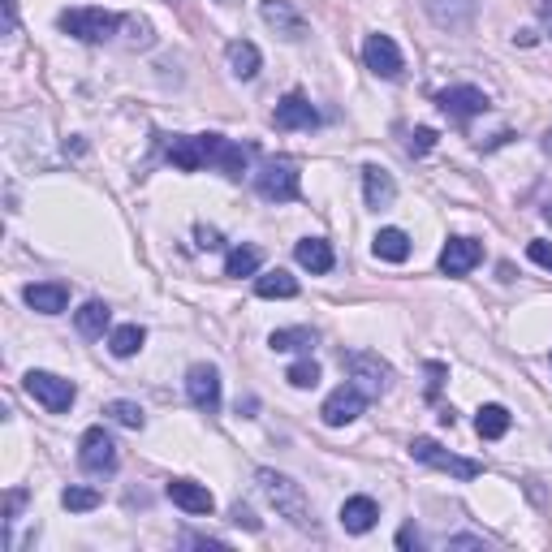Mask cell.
I'll return each instance as SVG.
<instances>
[{
	"instance_id": "obj_30",
	"label": "cell",
	"mask_w": 552,
	"mask_h": 552,
	"mask_svg": "<svg viewBox=\"0 0 552 552\" xmlns=\"http://www.w3.org/2000/svg\"><path fill=\"white\" fill-rule=\"evenodd\" d=\"M509 423H514V419H509V410H505V406H483V410H479V419H475V427H479V436H483V440H501V436L509 432Z\"/></svg>"
},
{
	"instance_id": "obj_12",
	"label": "cell",
	"mask_w": 552,
	"mask_h": 552,
	"mask_svg": "<svg viewBox=\"0 0 552 552\" xmlns=\"http://www.w3.org/2000/svg\"><path fill=\"white\" fill-rule=\"evenodd\" d=\"M186 393H190V402H195L199 410L216 414L220 410V371L212 363H195L186 371Z\"/></svg>"
},
{
	"instance_id": "obj_33",
	"label": "cell",
	"mask_w": 552,
	"mask_h": 552,
	"mask_svg": "<svg viewBox=\"0 0 552 552\" xmlns=\"http://www.w3.org/2000/svg\"><path fill=\"white\" fill-rule=\"evenodd\" d=\"M61 505L74 509V514H87V509L100 505V492H95V488H65L61 492Z\"/></svg>"
},
{
	"instance_id": "obj_34",
	"label": "cell",
	"mask_w": 552,
	"mask_h": 552,
	"mask_svg": "<svg viewBox=\"0 0 552 552\" xmlns=\"http://www.w3.org/2000/svg\"><path fill=\"white\" fill-rule=\"evenodd\" d=\"M432 147H436V130H427V126H419V130L406 138V151H410V156H427Z\"/></svg>"
},
{
	"instance_id": "obj_19",
	"label": "cell",
	"mask_w": 552,
	"mask_h": 552,
	"mask_svg": "<svg viewBox=\"0 0 552 552\" xmlns=\"http://www.w3.org/2000/svg\"><path fill=\"white\" fill-rule=\"evenodd\" d=\"M259 13H264V22L272 26L276 35L302 39V18H298V9L289 5V0H264V5H259Z\"/></svg>"
},
{
	"instance_id": "obj_23",
	"label": "cell",
	"mask_w": 552,
	"mask_h": 552,
	"mask_svg": "<svg viewBox=\"0 0 552 552\" xmlns=\"http://www.w3.org/2000/svg\"><path fill=\"white\" fill-rule=\"evenodd\" d=\"M371 251H376V259H384V264H406V259H410V238L402 229H380L376 242H371Z\"/></svg>"
},
{
	"instance_id": "obj_36",
	"label": "cell",
	"mask_w": 552,
	"mask_h": 552,
	"mask_svg": "<svg viewBox=\"0 0 552 552\" xmlns=\"http://www.w3.org/2000/svg\"><path fill=\"white\" fill-rule=\"evenodd\" d=\"M527 255H531L540 268H548V272H552V246H548V242H531V246H527Z\"/></svg>"
},
{
	"instance_id": "obj_43",
	"label": "cell",
	"mask_w": 552,
	"mask_h": 552,
	"mask_svg": "<svg viewBox=\"0 0 552 552\" xmlns=\"http://www.w3.org/2000/svg\"><path fill=\"white\" fill-rule=\"evenodd\" d=\"M544 220H548V225H552V199L544 203Z\"/></svg>"
},
{
	"instance_id": "obj_21",
	"label": "cell",
	"mask_w": 552,
	"mask_h": 552,
	"mask_svg": "<svg viewBox=\"0 0 552 552\" xmlns=\"http://www.w3.org/2000/svg\"><path fill=\"white\" fill-rule=\"evenodd\" d=\"M294 259L307 272H315V276H324V272H333V264H337V255H333V246H328L324 238H302L298 246H294Z\"/></svg>"
},
{
	"instance_id": "obj_39",
	"label": "cell",
	"mask_w": 552,
	"mask_h": 552,
	"mask_svg": "<svg viewBox=\"0 0 552 552\" xmlns=\"http://www.w3.org/2000/svg\"><path fill=\"white\" fill-rule=\"evenodd\" d=\"M199 246H203V251H216V246H220V233H216V229H199Z\"/></svg>"
},
{
	"instance_id": "obj_42",
	"label": "cell",
	"mask_w": 552,
	"mask_h": 552,
	"mask_svg": "<svg viewBox=\"0 0 552 552\" xmlns=\"http://www.w3.org/2000/svg\"><path fill=\"white\" fill-rule=\"evenodd\" d=\"M540 18H544V26L552 31V0H540Z\"/></svg>"
},
{
	"instance_id": "obj_3",
	"label": "cell",
	"mask_w": 552,
	"mask_h": 552,
	"mask_svg": "<svg viewBox=\"0 0 552 552\" xmlns=\"http://www.w3.org/2000/svg\"><path fill=\"white\" fill-rule=\"evenodd\" d=\"M57 22H61L65 35L82 39V44H104V39L121 26V18H117V13H108V9H65Z\"/></svg>"
},
{
	"instance_id": "obj_27",
	"label": "cell",
	"mask_w": 552,
	"mask_h": 552,
	"mask_svg": "<svg viewBox=\"0 0 552 552\" xmlns=\"http://www.w3.org/2000/svg\"><path fill=\"white\" fill-rule=\"evenodd\" d=\"M74 324H78L82 337H104V328L113 324V311H108L104 302H87V307L74 315Z\"/></svg>"
},
{
	"instance_id": "obj_8",
	"label": "cell",
	"mask_w": 552,
	"mask_h": 552,
	"mask_svg": "<svg viewBox=\"0 0 552 552\" xmlns=\"http://www.w3.org/2000/svg\"><path fill=\"white\" fill-rule=\"evenodd\" d=\"M78 462L87 475H113L117 471V445L104 427H87L82 432V445H78Z\"/></svg>"
},
{
	"instance_id": "obj_28",
	"label": "cell",
	"mask_w": 552,
	"mask_h": 552,
	"mask_svg": "<svg viewBox=\"0 0 552 552\" xmlns=\"http://www.w3.org/2000/svg\"><path fill=\"white\" fill-rule=\"evenodd\" d=\"M259 264H264V251L259 246H233L225 259V276H255Z\"/></svg>"
},
{
	"instance_id": "obj_24",
	"label": "cell",
	"mask_w": 552,
	"mask_h": 552,
	"mask_svg": "<svg viewBox=\"0 0 552 552\" xmlns=\"http://www.w3.org/2000/svg\"><path fill=\"white\" fill-rule=\"evenodd\" d=\"M259 65H264V57H259V48L251 44V39H233L229 44V69L238 74L242 82H251L259 74Z\"/></svg>"
},
{
	"instance_id": "obj_2",
	"label": "cell",
	"mask_w": 552,
	"mask_h": 552,
	"mask_svg": "<svg viewBox=\"0 0 552 552\" xmlns=\"http://www.w3.org/2000/svg\"><path fill=\"white\" fill-rule=\"evenodd\" d=\"M199 147H203V169L212 164V169H220L225 177H238L246 173V164H251L255 156V147H246V143H229L225 134H199Z\"/></svg>"
},
{
	"instance_id": "obj_5",
	"label": "cell",
	"mask_w": 552,
	"mask_h": 552,
	"mask_svg": "<svg viewBox=\"0 0 552 552\" xmlns=\"http://www.w3.org/2000/svg\"><path fill=\"white\" fill-rule=\"evenodd\" d=\"M298 164L294 160H268L264 169L255 173V190L259 199L268 203H294L298 199Z\"/></svg>"
},
{
	"instance_id": "obj_29",
	"label": "cell",
	"mask_w": 552,
	"mask_h": 552,
	"mask_svg": "<svg viewBox=\"0 0 552 552\" xmlns=\"http://www.w3.org/2000/svg\"><path fill=\"white\" fill-rule=\"evenodd\" d=\"M143 341H147L143 324H121V328H113V337H108V350L117 358H130V354L143 350Z\"/></svg>"
},
{
	"instance_id": "obj_44",
	"label": "cell",
	"mask_w": 552,
	"mask_h": 552,
	"mask_svg": "<svg viewBox=\"0 0 552 552\" xmlns=\"http://www.w3.org/2000/svg\"><path fill=\"white\" fill-rule=\"evenodd\" d=\"M544 147H548V151H552V130H548V138H544Z\"/></svg>"
},
{
	"instance_id": "obj_25",
	"label": "cell",
	"mask_w": 552,
	"mask_h": 552,
	"mask_svg": "<svg viewBox=\"0 0 552 552\" xmlns=\"http://www.w3.org/2000/svg\"><path fill=\"white\" fill-rule=\"evenodd\" d=\"M268 345L276 354H311L315 333L311 328H276V333L268 337Z\"/></svg>"
},
{
	"instance_id": "obj_14",
	"label": "cell",
	"mask_w": 552,
	"mask_h": 552,
	"mask_svg": "<svg viewBox=\"0 0 552 552\" xmlns=\"http://www.w3.org/2000/svg\"><path fill=\"white\" fill-rule=\"evenodd\" d=\"M483 259V246L475 238H449V246L440 251V272L445 276H466Z\"/></svg>"
},
{
	"instance_id": "obj_13",
	"label": "cell",
	"mask_w": 552,
	"mask_h": 552,
	"mask_svg": "<svg viewBox=\"0 0 552 552\" xmlns=\"http://www.w3.org/2000/svg\"><path fill=\"white\" fill-rule=\"evenodd\" d=\"M272 126L276 130H315L320 126V113L311 108L307 95H298V91H289L281 104H276V113H272Z\"/></svg>"
},
{
	"instance_id": "obj_40",
	"label": "cell",
	"mask_w": 552,
	"mask_h": 552,
	"mask_svg": "<svg viewBox=\"0 0 552 552\" xmlns=\"http://www.w3.org/2000/svg\"><path fill=\"white\" fill-rule=\"evenodd\" d=\"M449 548H483V540H479V535H453Z\"/></svg>"
},
{
	"instance_id": "obj_16",
	"label": "cell",
	"mask_w": 552,
	"mask_h": 552,
	"mask_svg": "<svg viewBox=\"0 0 552 552\" xmlns=\"http://www.w3.org/2000/svg\"><path fill=\"white\" fill-rule=\"evenodd\" d=\"M164 492H169V501L177 509H186V514H212V505H216L212 492H207L203 483H195V479H173Z\"/></svg>"
},
{
	"instance_id": "obj_11",
	"label": "cell",
	"mask_w": 552,
	"mask_h": 552,
	"mask_svg": "<svg viewBox=\"0 0 552 552\" xmlns=\"http://www.w3.org/2000/svg\"><path fill=\"white\" fill-rule=\"evenodd\" d=\"M363 61L367 69L376 78H402V48L393 44L389 35H367V44H363Z\"/></svg>"
},
{
	"instance_id": "obj_20",
	"label": "cell",
	"mask_w": 552,
	"mask_h": 552,
	"mask_svg": "<svg viewBox=\"0 0 552 552\" xmlns=\"http://www.w3.org/2000/svg\"><path fill=\"white\" fill-rule=\"evenodd\" d=\"M427 13H432L436 26H449V31H458V26H466L475 18V5L479 0H423Z\"/></svg>"
},
{
	"instance_id": "obj_17",
	"label": "cell",
	"mask_w": 552,
	"mask_h": 552,
	"mask_svg": "<svg viewBox=\"0 0 552 552\" xmlns=\"http://www.w3.org/2000/svg\"><path fill=\"white\" fill-rule=\"evenodd\" d=\"M363 199H367V207H376V212L393 207V199H397L393 173H384L380 164H367V169H363Z\"/></svg>"
},
{
	"instance_id": "obj_4",
	"label": "cell",
	"mask_w": 552,
	"mask_h": 552,
	"mask_svg": "<svg viewBox=\"0 0 552 552\" xmlns=\"http://www.w3.org/2000/svg\"><path fill=\"white\" fill-rule=\"evenodd\" d=\"M410 458L414 462H423V466H436V471H445L453 479H475L483 466L471 462V458H458V453H449L445 445H436L432 436H414L410 440Z\"/></svg>"
},
{
	"instance_id": "obj_32",
	"label": "cell",
	"mask_w": 552,
	"mask_h": 552,
	"mask_svg": "<svg viewBox=\"0 0 552 552\" xmlns=\"http://www.w3.org/2000/svg\"><path fill=\"white\" fill-rule=\"evenodd\" d=\"M104 414H108V419H113V423L130 427V432H138V427L147 423V414H143V406H138V402H108V406H104Z\"/></svg>"
},
{
	"instance_id": "obj_35",
	"label": "cell",
	"mask_w": 552,
	"mask_h": 552,
	"mask_svg": "<svg viewBox=\"0 0 552 552\" xmlns=\"http://www.w3.org/2000/svg\"><path fill=\"white\" fill-rule=\"evenodd\" d=\"M22 505H26V492H22V488H13V492L5 496V527H9L13 518H18V509H22Z\"/></svg>"
},
{
	"instance_id": "obj_1",
	"label": "cell",
	"mask_w": 552,
	"mask_h": 552,
	"mask_svg": "<svg viewBox=\"0 0 552 552\" xmlns=\"http://www.w3.org/2000/svg\"><path fill=\"white\" fill-rule=\"evenodd\" d=\"M259 488H264V496L276 505V514L289 518L298 531H311L315 535V518H311V501L307 492H302V483H294L289 475H276V471H259Z\"/></svg>"
},
{
	"instance_id": "obj_38",
	"label": "cell",
	"mask_w": 552,
	"mask_h": 552,
	"mask_svg": "<svg viewBox=\"0 0 552 552\" xmlns=\"http://www.w3.org/2000/svg\"><path fill=\"white\" fill-rule=\"evenodd\" d=\"M397 548H419V531H414L410 522H406L402 531H397Z\"/></svg>"
},
{
	"instance_id": "obj_7",
	"label": "cell",
	"mask_w": 552,
	"mask_h": 552,
	"mask_svg": "<svg viewBox=\"0 0 552 552\" xmlns=\"http://www.w3.org/2000/svg\"><path fill=\"white\" fill-rule=\"evenodd\" d=\"M26 393H31L48 414H65L78 397L74 380H61V376H52V371H26Z\"/></svg>"
},
{
	"instance_id": "obj_41",
	"label": "cell",
	"mask_w": 552,
	"mask_h": 552,
	"mask_svg": "<svg viewBox=\"0 0 552 552\" xmlns=\"http://www.w3.org/2000/svg\"><path fill=\"white\" fill-rule=\"evenodd\" d=\"M5 26H9V31L18 26V5H13V0H5Z\"/></svg>"
},
{
	"instance_id": "obj_31",
	"label": "cell",
	"mask_w": 552,
	"mask_h": 552,
	"mask_svg": "<svg viewBox=\"0 0 552 552\" xmlns=\"http://www.w3.org/2000/svg\"><path fill=\"white\" fill-rule=\"evenodd\" d=\"M285 380L294 384V389H315V384H320V363H315L311 354H302L298 363L285 371Z\"/></svg>"
},
{
	"instance_id": "obj_9",
	"label": "cell",
	"mask_w": 552,
	"mask_h": 552,
	"mask_svg": "<svg viewBox=\"0 0 552 552\" xmlns=\"http://www.w3.org/2000/svg\"><path fill=\"white\" fill-rule=\"evenodd\" d=\"M363 410H367V393L358 389V384L345 380L341 389L328 393V402H324L320 414H324V423H328V427H345V423H354Z\"/></svg>"
},
{
	"instance_id": "obj_37",
	"label": "cell",
	"mask_w": 552,
	"mask_h": 552,
	"mask_svg": "<svg viewBox=\"0 0 552 552\" xmlns=\"http://www.w3.org/2000/svg\"><path fill=\"white\" fill-rule=\"evenodd\" d=\"M233 522H238V527H246V531H259V518L246 505H233Z\"/></svg>"
},
{
	"instance_id": "obj_26",
	"label": "cell",
	"mask_w": 552,
	"mask_h": 552,
	"mask_svg": "<svg viewBox=\"0 0 552 552\" xmlns=\"http://www.w3.org/2000/svg\"><path fill=\"white\" fill-rule=\"evenodd\" d=\"M255 294H259V298H294V294H298V281H294L289 272L272 268V272H264V276H255Z\"/></svg>"
},
{
	"instance_id": "obj_10",
	"label": "cell",
	"mask_w": 552,
	"mask_h": 552,
	"mask_svg": "<svg viewBox=\"0 0 552 552\" xmlns=\"http://www.w3.org/2000/svg\"><path fill=\"white\" fill-rule=\"evenodd\" d=\"M436 108L445 117H453V121H471V117H479L483 108H488V95H483L479 87H466V82H462V87H445V91H440L436 95Z\"/></svg>"
},
{
	"instance_id": "obj_6",
	"label": "cell",
	"mask_w": 552,
	"mask_h": 552,
	"mask_svg": "<svg viewBox=\"0 0 552 552\" xmlns=\"http://www.w3.org/2000/svg\"><path fill=\"white\" fill-rule=\"evenodd\" d=\"M345 371H350V384H358L367 397L389 393V384H393V367L380 354H367V350L345 354Z\"/></svg>"
},
{
	"instance_id": "obj_22",
	"label": "cell",
	"mask_w": 552,
	"mask_h": 552,
	"mask_svg": "<svg viewBox=\"0 0 552 552\" xmlns=\"http://www.w3.org/2000/svg\"><path fill=\"white\" fill-rule=\"evenodd\" d=\"M169 160L177 164L182 173H199L203 169V147H199V134H177V138H169Z\"/></svg>"
},
{
	"instance_id": "obj_18",
	"label": "cell",
	"mask_w": 552,
	"mask_h": 552,
	"mask_svg": "<svg viewBox=\"0 0 552 552\" xmlns=\"http://www.w3.org/2000/svg\"><path fill=\"white\" fill-rule=\"evenodd\" d=\"M376 522H380V505L371 501V496H350V501L341 505V527L350 535H367Z\"/></svg>"
},
{
	"instance_id": "obj_15",
	"label": "cell",
	"mask_w": 552,
	"mask_h": 552,
	"mask_svg": "<svg viewBox=\"0 0 552 552\" xmlns=\"http://www.w3.org/2000/svg\"><path fill=\"white\" fill-rule=\"evenodd\" d=\"M22 298H26V307L39 311V315H61L69 307V285H61V281H39V285H26Z\"/></svg>"
}]
</instances>
